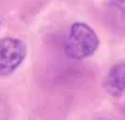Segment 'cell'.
Instances as JSON below:
<instances>
[{"mask_svg":"<svg viewBox=\"0 0 125 120\" xmlns=\"http://www.w3.org/2000/svg\"><path fill=\"white\" fill-rule=\"evenodd\" d=\"M26 57V46L21 40L4 38L0 40V76L14 72Z\"/></svg>","mask_w":125,"mask_h":120,"instance_id":"obj_2","label":"cell"},{"mask_svg":"<svg viewBox=\"0 0 125 120\" xmlns=\"http://www.w3.org/2000/svg\"><path fill=\"white\" fill-rule=\"evenodd\" d=\"M99 45V40L96 33L84 22H75L70 28V33L67 36L65 52L70 58H86L96 52Z\"/></svg>","mask_w":125,"mask_h":120,"instance_id":"obj_1","label":"cell"},{"mask_svg":"<svg viewBox=\"0 0 125 120\" xmlns=\"http://www.w3.org/2000/svg\"><path fill=\"white\" fill-rule=\"evenodd\" d=\"M104 120H108V118H104Z\"/></svg>","mask_w":125,"mask_h":120,"instance_id":"obj_4","label":"cell"},{"mask_svg":"<svg viewBox=\"0 0 125 120\" xmlns=\"http://www.w3.org/2000/svg\"><path fill=\"white\" fill-rule=\"evenodd\" d=\"M103 86L111 96H120L125 91V62L116 64L110 69L103 81Z\"/></svg>","mask_w":125,"mask_h":120,"instance_id":"obj_3","label":"cell"}]
</instances>
